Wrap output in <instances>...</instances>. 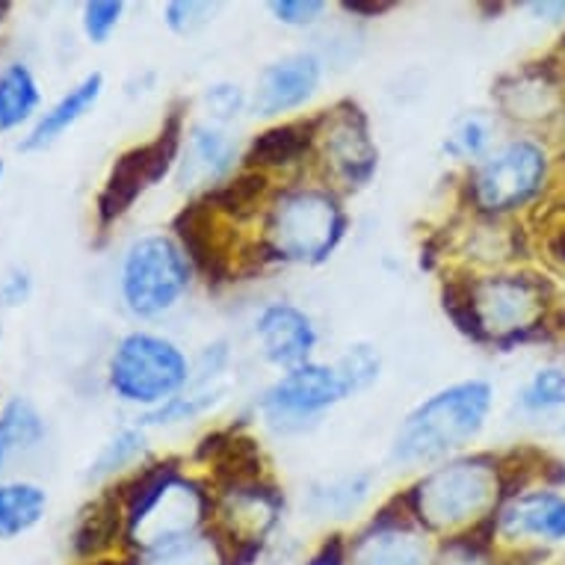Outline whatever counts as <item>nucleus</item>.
Here are the masks:
<instances>
[{"label": "nucleus", "mask_w": 565, "mask_h": 565, "mask_svg": "<svg viewBox=\"0 0 565 565\" xmlns=\"http://www.w3.org/2000/svg\"><path fill=\"white\" fill-rule=\"evenodd\" d=\"M355 565H427V547L403 530H380L359 545Z\"/></svg>", "instance_id": "obj_15"}, {"label": "nucleus", "mask_w": 565, "mask_h": 565, "mask_svg": "<svg viewBox=\"0 0 565 565\" xmlns=\"http://www.w3.org/2000/svg\"><path fill=\"white\" fill-rule=\"evenodd\" d=\"M491 142V121L480 113H471L465 119L456 121V128L450 130L445 149L454 154V158H477L482 151L489 149Z\"/></svg>", "instance_id": "obj_21"}, {"label": "nucleus", "mask_w": 565, "mask_h": 565, "mask_svg": "<svg viewBox=\"0 0 565 565\" xmlns=\"http://www.w3.org/2000/svg\"><path fill=\"white\" fill-rule=\"evenodd\" d=\"M343 397H350V388L338 367L302 364L269 388L264 406L273 417H308L341 403Z\"/></svg>", "instance_id": "obj_8"}, {"label": "nucleus", "mask_w": 565, "mask_h": 565, "mask_svg": "<svg viewBox=\"0 0 565 565\" xmlns=\"http://www.w3.org/2000/svg\"><path fill=\"white\" fill-rule=\"evenodd\" d=\"M237 146L228 134L211 125H199L186 139V154L181 163V186L214 184L234 167Z\"/></svg>", "instance_id": "obj_12"}, {"label": "nucleus", "mask_w": 565, "mask_h": 565, "mask_svg": "<svg viewBox=\"0 0 565 565\" xmlns=\"http://www.w3.org/2000/svg\"><path fill=\"white\" fill-rule=\"evenodd\" d=\"M299 151H302V139L297 137V130L294 128H276L264 134L260 139H255V160L260 163H288L290 158H297Z\"/></svg>", "instance_id": "obj_26"}, {"label": "nucleus", "mask_w": 565, "mask_h": 565, "mask_svg": "<svg viewBox=\"0 0 565 565\" xmlns=\"http://www.w3.org/2000/svg\"><path fill=\"white\" fill-rule=\"evenodd\" d=\"M343 232V216L329 195L297 193L278 204L273 237L278 252L294 260H315L332 252Z\"/></svg>", "instance_id": "obj_5"}, {"label": "nucleus", "mask_w": 565, "mask_h": 565, "mask_svg": "<svg viewBox=\"0 0 565 565\" xmlns=\"http://www.w3.org/2000/svg\"><path fill=\"white\" fill-rule=\"evenodd\" d=\"M178 158V130L175 125L160 134L151 146L128 151L125 158L113 167L110 181L104 186L102 199H98V216L102 223H113L116 216L128 211L134 199H137L146 186L167 175Z\"/></svg>", "instance_id": "obj_7"}, {"label": "nucleus", "mask_w": 565, "mask_h": 565, "mask_svg": "<svg viewBox=\"0 0 565 565\" xmlns=\"http://www.w3.org/2000/svg\"><path fill=\"white\" fill-rule=\"evenodd\" d=\"M211 12H214L211 3H172L167 10V21L175 33L190 36V33H195V30L207 24Z\"/></svg>", "instance_id": "obj_28"}, {"label": "nucleus", "mask_w": 565, "mask_h": 565, "mask_svg": "<svg viewBox=\"0 0 565 565\" xmlns=\"http://www.w3.org/2000/svg\"><path fill=\"white\" fill-rule=\"evenodd\" d=\"M216 403V394H178L163 406L151 408L149 415L142 417V424H175V420H190V417L202 415L204 408Z\"/></svg>", "instance_id": "obj_25"}, {"label": "nucleus", "mask_w": 565, "mask_h": 565, "mask_svg": "<svg viewBox=\"0 0 565 565\" xmlns=\"http://www.w3.org/2000/svg\"><path fill=\"white\" fill-rule=\"evenodd\" d=\"M491 408L489 382H459L454 388L438 391L436 397L406 417V424L394 438L397 462H429L438 456L465 447L486 424Z\"/></svg>", "instance_id": "obj_1"}, {"label": "nucleus", "mask_w": 565, "mask_h": 565, "mask_svg": "<svg viewBox=\"0 0 565 565\" xmlns=\"http://www.w3.org/2000/svg\"><path fill=\"white\" fill-rule=\"evenodd\" d=\"M30 297V276L28 273H12L3 288H0V302L3 306H21Z\"/></svg>", "instance_id": "obj_32"}, {"label": "nucleus", "mask_w": 565, "mask_h": 565, "mask_svg": "<svg viewBox=\"0 0 565 565\" xmlns=\"http://www.w3.org/2000/svg\"><path fill=\"white\" fill-rule=\"evenodd\" d=\"M545 178V154L533 142H510L477 172V199L489 211H510L536 193Z\"/></svg>", "instance_id": "obj_6"}, {"label": "nucleus", "mask_w": 565, "mask_h": 565, "mask_svg": "<svg viewBox=\"0 0 565 565\" xmlns=\"http://www.w3.org/2000/svg\"><path fill=\"white\" fill-rule=\"evenodd\" d=\"M364 498H367V477H343L338 482H329L323 491H315V510L347 515Z\"/></svg>", "instance_id": "obj_22"}, {"label": "nucleus", "mask_w": 565, "mask_h": 565, "mask_svg": "<svg viewBox=\"0 0 565 565\" xmlns=\"http://www.w3.org/2000/svg\"><path fill=\"white\" fill-rule=\"evenodd\" d=\"M102 75H89L81 86H75L72 93L65 95L63 102L56 104L54 110L45 113L42 116V121H39L36 128H33V134L28 137V142L21 146V149H45V146H51L60 134H63L68 125H75L81 116H84L89 107H93L95 102H98V95H102Z\"/></svg>", "instance_id": "obj_14"}, {"label": "nucleus", "mask_w": 565, "mask_h": 565, "mask_svg": "<svg viewBox=\"0 0 565 565\" xmlns=\"http://www.w3.org/2000/svg\"><path fill=\"white\" fill-rule=\"evenodd\" d=\"M338 371H341L350 394H355V391H364L380 376V355L371 347H350L341 364H338Z\"/></svg>", "instance_id": "obj_24"}, {"label": "nucleus", "mask_w": 565, "mask_h": 565, "mask_svg": "<svg viewBox=\"0 0 565 565\" xmlns=\"http://www.w3.org/2000/svg\"><path fill=\"white\" fill-rule=\"evenodd\" d=\"M320 60L315 54H290L267 65L255 93V110L260 116L288 113L306 104L320 86Z\"/></svg>", "instance_id": "obj_9"}, {"label": "nucleus", "mask_w": 565, "mask_h": 565, "mask_svg": "<svg viewBox=\"0 0 565 565\" xmlns=\"http://www.w3.org/2000/svg\"><path fill=\"white\" fill-rule=\"evenodd\" d=\"M204 104H207V110L214 113L216 119H234L243 110L246 98H243V89L237 84H216L207 86Z\"/></svg>", "instance_id": "obj_30"}, {"label": "nucleus", "mask_w": 565, "mask_h": 565, "mask_svg": "<svg viewBox=\"0 0 565 565\" xmlns=\"http://www.w3.org/2000/svg\"><path fill=\"white\" fill-rule=\"evenodd\" d=\"M494 489H498V480L489 465H447L420 482L417 503H420L424 519L438 527H450V524H462L480 515L494 498Z\"/></svg>", "instance_id": "obj_4"}, {"label": "nucleus", "mask_w": 565, "mask_h": 565, "mask_svg": "<svg viewBox=\"0 0 565 565\" xmlns=\"http://www.w3.org/2000/svg\"><path fill=\"white\" fill-rule=\"evenodd\" d=\"M121 3H89L86 7V33L93 42H104L119 24Z\"/></svg>", "instance_id": "obj_31"}, {"label": "nucleus", "mask_w": 565, "mask_h": 565, "mask_svg": "<svg viewBox=\"0 0 565 565\" xmlns=\"http://www.w3.org/2000/svg\"><path fill=\"white\" fill-rule=\"evenodd\" d=\"M258 338L267 359L278 367H302L315 350L317 334L315 326L299 308L294 306H269L258 317Z\"/></svg>", "instance_id": "obj_10"}, {"label": "nucleus", "mask_w": 565, "mask_h": 565, "mask_svg": "<svg viewBox=\"0 0 565 565\" xmlns=\"http://www.w3.org/2000/svg\"><path fill=\"white\" fill-rule=\"evenodd\" d=\"M116 530H119V512L113 507L110 498H104L93 507V510L86 512L84 521H81V527L75 533V547L77 554H95V551H102L113 542L116 536Z\"/></svg>", "instance_id": "obj_19"}, {"label": "nucleus", "mask_w": 565, "mask_h": 565, "mask_svg": "<svg viewBox=\"0 0 565 565\" xmlns=\"http://www.w3.org/2000/svg\"><path fill=\"white\" fill-rule=\"evenodd\" d=\"M190 264L175 243L160 234L142 237L128 249L121 269V294L134 315L158 317L184 297Z\"/></svg>", "instance_id": "obj_3"}, {"label": "nucleus", "mask_w": 565, "mask_h": 565, "mask_svg": "<svg viewBox=\"0 0 565 565\" xmlns=\"http://www.w3.org/2000/svg\"><path fill=\"white\" fill-rule=\"evenodd\" d=\"M142 450V436L137 429H125L113 438L110 445L104 447V454L98 456V462L93 465V477H104V473L119 471L121 465H128L134 456Z\"/></svg>", "instance_id": "obj_27"}, {"label": "nucleus", "mask_w": 565, "mask_h": 565, "mask_svg": "<svg viewBox=\"0 0 565 565\" xmlns=\"http://www.w3.org/2000/svg\"><path fill=\"white\" fill-rule=\"evenodd\" d=\"M269 10L278 21L294 24V28H308L320 19V12L326 10V3L320 0H281V3H269Z\"/></svg>", "instance_id": "obj_29"}, {"label": "nucleus", "mask_w": 565, "mask_h": 565, "mask_svg": "<svg viewBox=\"0 0 565 565\" xmlns=\"http://www.w3.org/2000/svg\"><path fill=\"white\" fill-rule=\"evenodd\" d=\"M524 406L536 408V412L565 406V373L559 367L539 371L524 388Z\"/></svg>", "instance_id": "obj_23"}, {"label": "nucleus", "mask_w": 565, "mask_h": 565, "mask_svg": "<svg viewBox=\"0 0 565 565\" xmlns=\"http://www.w3.org/2000/svg\"><path fill=\"white\" fill-rule=\"evenodd\" d=\"M536 308L533 290L519 278L489 281L473 302V311L480 315V326L498 329V332L524 329L536 317Z\"/></svg>", "instance_id": "obj_11"}, {"label": "nucleus", "mask_w": 565, "mask_h": 565, "mask_svg": "<svg viewBox=\"0 0 565 565\" xmlns=\"http://www.w3.org/2000/svg\"><path fill=\"white\" fill-rule=\"evenodd\" d=\"M501 527L507 536H536L565 542V498L559 494H527L503 512Z\"/></svg>", "instance_id": "obj_13"}, {"label": "nucleus", "mask_w": 565, "mask_h": 565, "mask_svg": "<svg viewBox=\"0 0 565 565\" xmlns=\"http://www.w3.org/2000/svg\"><path fill=\"white\" fill-rule=\"evenodd\" d=\"M39 107L36 81L21 63L0 72V130L19 128Z\"/></svg>", "instance_id": "obj_18"}, {"label": "nucleus", "mask_w": 565, "mask_h": 565, "mask_svg": "<svg viewBox=\"0 0 565 565\" xmlns=\"http://www.w3.org/2000/svg\"><path fill=\"white\" fill-rule=\"evenodd\" d=\"M190 380V364L175 343L154 334H128L113 355L110 382L130 403L158 408L178 397Z\"/></svg>", "instance_id": "obj_2"}, {"label": "nucleus", "mask_w": 565, "mask_h": 565, "mask_svg": "<svg viewBox=\"0 0 565 565\" xmlns=\"http://www.w3.org/2000/svg\"><path fill=\"white\" fill-rule=\"evenodd\" d=\"M42 436H45V424L36 408L30 406L28 399H12L10 406L0 412V468L19 450L36 447Z\"/></svg>", "instance_id": "obj_16"}, {"label": "nucleus", "mask_w": 565, "mask_h": 565, "mask_svg": "<svg viewBox=\"0 0 565 565\" xmlns=\"http://www.w3.org/2000/svg\"><path fill=\"white\" fill-rule=\"evenodd\" d=\"M142 565H220V554L207 539L184 536L167 545L149 547Z\"/></svg>", "instance_id": "obj_20"}, {"label": "nucleus", "mask_w": 565, "mask_h": 565, "mask_svg": "<svg viewBox=\"0 0 565 565\" xmlns=\"http://www.w3.org/2000/svg\"><path fill=\"white\" fill-rule=\"evenodd\" d=\"M45 491L28 482L0 486V539H12L30 530L45 512Z\"/></svg>", "instance_id": "obj_17"}, {"label": "nucleus", "mask_w": 565, "mask_h": 565, "mask_svg": "<svg viewBox=\"0 0 565 565\" xmlns=\"http://www.w3.org/2000/svg\"><path fill=\"white\" fill-rule=\"evenodd\" d=\"M0 178H3V160H0Z\"/></svg>", "instance_id": "obj_33"}]
</instances>
